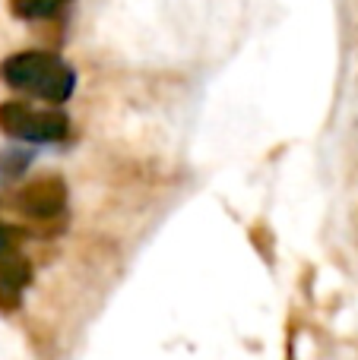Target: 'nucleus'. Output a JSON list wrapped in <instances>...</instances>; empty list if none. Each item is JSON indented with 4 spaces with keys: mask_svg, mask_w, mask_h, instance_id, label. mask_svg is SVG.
<instances>
[{
    "mask_svg": "<svg viewBox=\"0 0 358 360\" xmlns=\"http://www.w3.org/2000/svg\"><path fill=\"white\" fill-rule=\"evenodd\" d=\"M0 79L16 92L63 105L76 89V73L51 51H19L0 63Z\"/></svg>",
    "mask_w": 358,
    "mask_h": 360,
    "instance_id": "nucleus-1",
    "label": "nucleus"
},
{
    "mask_svg": "<svg viewBox=\"0 0 358 360\" xmlns=\"http://www.w3.org/2000/svg\"><path fill=\"white\" fill-rule=\"evenodd\" d=\"M0 130L10 139L23 143H61L70 133V120L63 111H38L25 101H4L0 105Z\"/></svg>",
    "mask_w": 358,
    "mask_h": 360,
    "instance_id": "nucleus-2",
    "label": "nucleus"
},
{
    "mask_svg": "<svg viewBox=\"0 0 358 360\" xmlns=\"http://www.w3.org/2000/svg\"><path fill=\"white\" fill-rule=\"evenodd\" d=\"M13 209L25 218H35V221H51V218H61L67 209V184L57 174H44L29 180L25 186H19L13 193Z\"/></svg>",
    "mask_w": 358,
    "mask_h": 360,
    "instance_id": "nucleus-3",
    "label": "nucleus"
},
{
    "mask_svg": "<svg viewBox=\"0 0 358 360\" xmlns=\"http://www.w3.org/2000/svg\"><path fill=\"white\" fill-rule=\"evenodd\" d=\"M29 281H32L29 259L16 256L13 250H4V253H0V304L13 307L16 304V294L23 291Z\"/></svg>",
    "mask_w": 358,
    "mask_h": 360,
    "instance_id": "nucleus-4",
    "label": "nucleus"
},
{
    "mask_svg": "<svg viewBox=\"0 0 358 360\" xmlns=\"http://www.w3.org/2000/svg\"><path fill=\"white\" fill-rule=\"evenodd\" d=\"M70 0H13V13L19 19H51L54 13H61Z\"/></svg>",
    "mask_w": 358,
    "mask_h": 360,
    "instance_id": "nucleus-5",
    "label": "nucleus"
},
{
    "mask_svg": "<svg viewBox=\"0 0 358 360\" xmlns=\"http://www.w3.org/2000/svg\"><path fill=\"white\" fill-rule=\"evenodd\" d=\"M19 237H23V231L13 228V224H4V221H0V253H4V250H13V247H16Z\"/></svg>",
    "mask_w": 358,
    "mask_h": 360,
    "instance_id": "nucleus-6",
    "label": "nucleus"
}]
</instances>
